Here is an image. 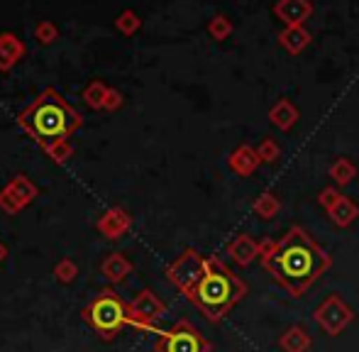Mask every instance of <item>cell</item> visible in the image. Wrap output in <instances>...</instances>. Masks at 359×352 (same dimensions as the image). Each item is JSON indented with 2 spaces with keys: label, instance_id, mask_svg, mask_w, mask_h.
Instances as JSON below:
<instances>
[{
  "label": "cell",
  "instance_id": "6da1fadb",
  "mask_svg": "<svg viewBox=\"0 0 359 352\" xmlns=\"http://www.w3.org/2000/svg\"><path fill=\"white\" fill-rule=\"evenodd\" d=\"M259 265L288 296H303L328 269L332 257L308 235V230L293 225L281 240H262Z\"/></svg>",
  "mask_w": 359,
  "mask_h": 352
},
{
  "label": "cell",
  "instance_id": "7a4b0ae2",
  "mask_svg": "<svg viewBox=\"0 0 359 352\" xmlns=\"http://www.w3.org/2000/svg\"><path fill=\"white\" fill-rule=\"evenodd\" d=\"M244 296H247L244 279H239L220 257L211 255L206 260V274L188 301L206 316V321L220 323Z\"/></svg>",
  "mask_w": 359,
  "mask_h": 352
},
{
  "label": "cell",
  "instance_id": "3957f363",
  "mask_svg": "<svg viewBox=\"0 0 359 352\" xmlns=\"http://www.w3.org/2000/svg\"><path fill=\"white\" fill-rule=\"evenodd\" d=\"M20 125L42 147L66 140L81 127V115L59 96L57 91H44L34 103L20 113Z\"/></svg>",
  "mask_w": 359,
  "mask_h": 352
},
{
  "label": "cell",
  "instance_id": "277c9868",
  "mask_svg": "<svg viewBox=\"0 0 359 352\" xmlns=\"http://www.w3.org/2000/svg\"><path fill=\"white\" fill-rule=\"evenodd\" d=\"M81 318L86 325L103 340H113L122 333L125 325H129L127 304L113 289L98 291V296L88 306H83Z\"/></svg>",
  "mask_w": 359,
  "mask_h": 352
},
{
  "label": "cell",
  "instance_id": "5b68a950",
  "mask_svg": "<svg viewBox=\"0 0 359 352\" xmlns=\"http://www.w3.org/2000/svg\"><path fill=\"white\" fill-rule=\"evenodd\" d=\"M206 260L208 257H203L201 252L193 250V247L183 250L181 255L167 267L169 284L176 286V289L188 299V296L196 291V286L201 284L203 274H206Z\"/></svg>",
  "mask_w": 359,
  "mask_h": 352
},
{
  "label": "cell",
  "instance_id": "8992f818",
  "mask_svg": "<svg viewBox=\"0 0 359 352\" xmlns=\"http://www.w3.org/2000/svg\"><path fill=\"white\" fill-rule=\"evenodd\" d=\"M154 352H213V345L191 321H178L169 330L159 333Z\"/></svg>",
  "mask_w": 359,
  "mask_h": 352
},
{
  "label": "cell",
  "instance_id": "52a82bcc",
  "mask_svg": "<svg viewBox=\"0 0 359 352\" xmlns=\"http://www.w3.org/2000/svg\"><path fill=\"white\" fill-rule=\"evenodd\" d=\"M127 314L132 328L147 330V333H162V330H157V323L167 314V304L152 289H142L127 304Z\"/></svg>",
  "mask_w": 359,
  "mask_h": 352
},
{
  "label": "cell",
  "instance_id": "ba28073f",
  "mask_svg": "<svg viewBox=\"0 0 359 352\" xmlns=\"http://www.w3.org/2000/svg\"><path fill=\"white\" fill-rule=\"evenodd\" d=\"M313 321L316 325L330 338H337L340 333H345L347 325L355 321V311L350 309L345 299L340 294H330L316 311H313Z\"/></svg>",
  "mask_w": 359,
  "mask_h": 352
},
{
  "label": "cell",
  "instance_id": "9c48e42d",
  "mask_svg": "<svg viewBox=\"0 0 359 352\" xmlns=\"http://www.w3.org/2000/svg\"><path fill=\"white\" fill-rule=\"evenodd\" d=\"M34 196H37V188L29 183V178L15 176L13 181L0 191V208H3L5 213H10V216H15V213L22 211Z\"/></svg>",
  "mask_w": 359,
  "mask_h": 352
},
{
  "label": "cell",
  "instance_id": "30bf717a",
  "mask_svg": "<svg viewBox=\"0 0 359 352\" xmlns=\"http://www.w3.org/2000/svg\"><path fill=\"white\" fill-rule=\"evenodd\" d=\"M225 252L232 265L239 267V269H247V267L252 265L254 260H259V255H262V242H257L252 235L242 232V235L232 237V240L227 242Z\"/></svg>",
  "mask_w": 359,
  "mask_h": 352
},
{
  "label": "cell",
  "instance_id": "8fae6325",
  "mask_svg": "<svg viewBox=\"0 0 359 352\" xmlns=\"http://www.w3.org/2000/svg\"><path fill=\"white\" fill-rule=\"evenodd\" d=\"M96 227L103 237L118 240V237H122L125 232L132 227V216H129L127 211H122V208H113V211H106L101 218H98Z\"/></svg>",
  "mask_w": 359,
  "mask_h": 352
},
{
  "label": "cell",
  "instance_id": "7c38bea8",
  "mask_svg": "<svg viewBox=\"0 0 359 352\" xmlns=\"http://www.w3.org/2000/svg\"><path fill=\"white\" fill-rule=\"evenodd\" d=\"M313 13L311 0H279L274 5V15L281 20L286 27H293V24H303Z\"/></svg>",
  "mask_w": 359,
  "mask_h": 352
},
{
  "label": "cell",
  "instance_id": "4fadbf2b",
  "mask_svg": "<svg viewBox=\"0 0 359 352\" xmlns=\"http://www.w3.org/2000/svg\"><path fill=\"white\" fill-rule=\"evenodd\" d=\"M259 164H262V160H259V155H257V147H252V145H239L237 150L227 157V167H230V171L237 176L254 174V171L259 169Z\"/></svg>",
  "mask_w": 359,
  "mask_h": 352
},
{
  "label": "cell",
  "instance_id": "5bb4252c",
  "mask_svg": "<svg viewBox=\"0 0 359 352\" xmlns=\"http://www.w3.org/2000/svg\"><path fill=\"white\" fill-rule=\"evenodd\" d=\"M101 274L111 284H122L129 274H132V262L122 255V252H113L101 262Z\"/></svg>",
  "mask_w": 359,
  "mask_h": 352
},
{
  "label": "cell",
  "instance_id": "9a60e30c",
  "mask_svg": "<svg viewBox=\"0 0 359 352\" xmlns=\"http://www.w3.org/2000/svg\"><path fill=\"white\" fill-rule=\"evenodd\" d=\"M298 118H301V113H298V108L293 106L288 98H281L279 103H274L272 111H269V122L281 132L291 130V127L298 122Z\"/></svg>",
  "mask_w": 359,
  "mask_h": 352
},
{
  "label": "cell",
  "instance_id": "2e32d148",
  "mask_svg": "<svg viewBox=\"0 0 359 352\" xmlns=\"http://www.w3.org/2000/svg\"><path fill=\"white\" fill-rule=\"evenodd\" d=\"M313 345V338L303 325H288L279 338V348L283 352H308Z\"/></svg>",
  "mask_w": 359,
  "mask_h": 352
},
{
  "label": "cell",
  "instance_id": "e0dca14e",
  "mask_svg": "<svg viewBox=\"0 0 359 352\" xmlns=\"http://www.w3.org/2000/svg\"><path fill=\"white\" fill-rule=\"evenodd\" d=\"M311 32L303 24H293V27H283L279 32V44L286 49L288 54H301L303 49L311 44Z\"/></svg>",
  "mask_w": 359,
  "mask_h": 352
},
{
  "label": "cell",
  "instance_id": "ac0fdd59",
  "mask_svg": "<svg viewBox=\"0 0 359 352\" xmlns=\"http://www.w3.org/2000/svg\"><path fill=\"white\" fill-rule=\"evenodd\" d=\"M328 216H330L332 225L337 227H350L352 223L359 218V206L355 201H352L350 196H342L340 201H337V206L332 208V211H328Z\"/></svg>",
  "mask_w": 359,
  "mask_h": 352
},
{
  "label": "cell",
  "instance_id": "d6986e66",
  "mask_svg": "<svg viewBox=\"0 0 359 352\" xmlns=\"http://www.w3.org/2000/svg\"><path fill=\"white\" fill-rule=\"evenodd\" d=\"M279 211H281V201H279V196L274 191L259 193L252 203V213L257 218H262V220H274L279 216Z\"/></svg>",
  "mask_w": 359,
  "mask_h": 352
},
{
  "label": "cell",
  "instance_id": "ffe728a7",
  "mask_svg": "<svg viewBox=\"0 0 359 352\" xmlns=\"http://www.w3.org/2000/svg\"><path fill=\"white\" fill-rule=\"evenodd\" d=\"M328 176L332 178V181L337 183V188L342 186H350L352 181H355L357 176V167L352 160H347V157H340L337 162H332L330 169H328Z\"/></svg>",
  "mask_w": 359,
  "mask_h": 352
},
{
  "label": "cell",
  "instance_id": "44dd1931",
  "mask_svg": "<svg viewBox=\"0 0 359 352\" xmlns=\"http://www.w3.org/2000/svg\"><path fill=\"white\" fill-rule=\"evenodd\" d=\"M76 276H78V265L73 260H69V257H64V260H59L54 265V279L59 284H73Z\"/></svg>",
  "mask_w": 359,
  "mask_h": 352
},
{
  "label": "cell",
  "instance_id": "7402d4cb",
  "mask_svg": "<svg viewBox=\"0 0 359 352\" xmlns=\"http://www.w3.org/2000/svg\"><path fill=\"white\" fill-rule=\"evenodd\" d=\"M257 155H259V160H262V164H274V162H279V157H281V147H279V142L272 140V137H264L257 147Z\"/></svg>",
  "mask_w": 359,
  "mask_h": 352
},
{
  "label": "cell",
  "instance_id": "603a6c76",
  "mask_svg": "<svg viewBox=\"0 0 359 352\" xmlns=\"http://www.w3.org/2000/svg\"><path fill=\"white\" fill-rule=\"evenodd\" d=\"M342 196H345V193H342L337 186H325L321 191V196H318V203H321V206L325 208V211H332V208L337 206V201H340Z\"/></svg>",
  "mask_w": 359,
  "mask_h": 352
},
{
  "label": "cell",
  "instance_id": "cb8c5ba5",
  "mask_svg": "<svg viewBox=\"0 0 359 352\" xmlns=\"http://www.w3.org/2000/svg\"><path fill=\"white\" fill-rule=\"evenodd\" d=\"M230 32H232V24H230V20H227L225 15H218V17H213V22H211V34H213V37L225 39Z\"/></svg>",
  "mask_w": 359,
  "mask_h": 352
},
{
  "label": "cell",
  "instance_id": "d4e9b609",
  "mask_svg": "<svg viewBox=\"0 0 359 352\" xmlns=\"http://www.w3.org/2000/svg\"><path fill=\"white\" fill-rule=\"evenodd\" d=\"M44 150L52 155V160H57V162H64L69 155H71V147H69V142L66 140H62V142H54V145H49V147H44Z\"/></svg>",
  "mask_w": 359,
  "mask_h": 352
},
{
  "label": "cell",
  "instance_id": "484cf974",
  "mask_svg": "<svg viewBox=\"0 0 359 352\" xmlns=\"http://www.w3.org/2000/svg\"><path fill=\"white\" fill-rule=\"evenodd\" d=\"M106 98H108V93H106V88H101V86H93L86 91V101L91 103L93 108L106 106Z\"/></svg>",
  "mask_w": 359,
  "mask_h": 352
},
{
  "label": "cell",
  "instance_id": "4316f807",
  "mask_svg": "<svg viewBox=\"0 0 359 352\" xmlns=\"http://www.w3.org/2000/svg\"><path fill=\"white\" fill-rule=\"evenodd\" d=\"M118 106H120V96H118V93H108L106 108H118Z\"/></svg>",
  "mask_w": 359,
  "mask_h": 352
},
{
  "label": "cell",
  "instance_id": "83f0119b",
  "mask_svg": "<svg viewBox=\"0 0 359 352\" xmlns=\"http://www.w3.org/2000/svg\"><path fill=\"white\" fill-rule=\"evenodd\" d=\"M5 255H8V250H5V245H3V242H0V265H3Z\"/></svg>",
  "mask_w": 359,
  "mask_h": 352
}]
</instances>
